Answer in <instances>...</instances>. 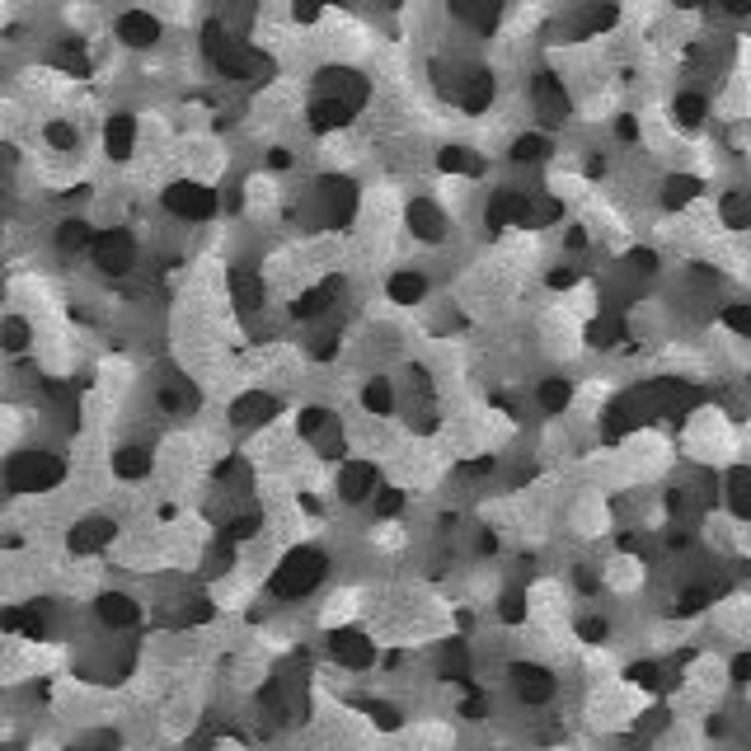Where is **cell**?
<instances>
[{
  "label": "cell",
  "mask_w": 751,
  "mask_h": 751,
  "mask_svg": "<svg viewBox=\"0 0 751 751\" xmlns=\"http://www.w3.org/2000/svg\"><path fill=\"white\" fill-rule=\"evenodd\" d=\"M512 160L517 165H540V160H550V137L545 132H526V137L512 141Z\"/></svg>",
  "instance_id": "obj_11"
},
{
  "label": "cell",
  "mask_w": 751,
  "mask_h": 751,
  "mask_svg": "<svg viewBox=\"0 0 751 751\" xmlns=\"http://www.w3.org/2000/svg\"><path fill=\"white\" fill-rule=\"evenodd\" d=\"M385 292H390V301H399V306H418V301L428 296V277L423 273H395Z\"/></svg>",
  "instance_id": "obj_10"
},
{
  "label": "cell",
  "mask_w": 751,
  "mask_h": 751,
  "mask_svg": "<svg viewBox=\"0 0 751 751\" xmlns=\"http://www.w3.org/2000/svg\"><path fill=\"white\" fill-rule=\"evenodd\" d=\"M118 38H123L127 47H151V43H160V19L146 15V10H127V15L118 19Z\"/></svg>",
  "instance_id": "obj_7"
},
{
  "label": "cell",
  "mask_w": 751,
  "mask_h": 751,
  "mask_svg": "<svg viewBox=\"0 0 751 751\" xmlns=\"http://www.w3.org/2000/svg\"><path fill=\"white\" fill-rule=\"evenodd\" d=\"M714 5H719L723 15H747L751 10V0H714Z\"/></svg>",
  "instance_id": "obj_16"
},
{
  "label": "cell",
  "mask_w": 751,
  "mask_h": 751,
  "mask_svg": "<svg viewBox=\"0 0 751 751\" xmlns=\"http://www.w3.org/2000/svg\"><path fill=\"white\" fill-rule=\"evenodd\" d=\"M719 221L728 230H747L751 226V188H728L719 198Z\"/></svg>",
  "instance_id": "obj_9"
},
{
  "label": "cell",
  "mask_w": 751,
  "mask_h": 751,
  "mask_svg": "<svg viewBox=\"0 0 751 751\" xmlns=\"http://www.w3.org/2000/svg\"><path fill=\"white\" fill-rule=\"evenodd\" d=\"M94 230L85 226V221H62V230H57V245L62 249H90Z\"/></svg>",
  "instance_id": "obj_14"
},
{
  "label": "cell",
  "mask_w": 751,
  "mask_h": 751,
  "mask_svg": "<svg viewBox=\"0 0 751 751\" xmlns=\"http://www.w3.org/2000/svg\"><path fill=\"white\" fill-rule=\"evenodd\" d=\"M315 207H320V216L329 226H348V221H353V207H357V188L348 184V179H324V184L315 188Z\"/></svg>",
  "instance_id": "obj_4"
},
{
  "label": "cell",
  "mask_w": 751,
  "mask_h": 751,
  "mask_svg": "<svg viewBox=\"0 0 751 751\" xmlns=\"http://www.w3.org/2000/svg\"><path fill=\"white\" fill-rule=\"evenodd\" d=\"M0 348H5V353H24V348H29V324L19 320V315L0 324Z\"/></svg>",
  "instance_id": "obj_13"
},
{
  "label": "cell",
  "mask_w": 751,
  "mask_h": 751,
  "mask_svg": "<svg viewBox=\"0 0 751 751\" xmlns=\"http://www.w3.org/2000/svg\"><path fill=\"white\" fill-rule=\"evenodd\" d=\"M409 230H414L418 240H428V245H437V240H446V216L437 202L418 198L414 207H409Z\"/></svg>",
  "instance_id": "obj_6"
},
{
  "label": "cell",
  "mask_w": 751,
  "mask_h": 751,
  "mask_svg": "<svg viewBox=\"0 0 751 751\" xmlns=\"http://www.w3.org/2000/svg\"><path fill=\"white\" fill-rule=\"evenodd\" d=\"M230 292H235V301H240L245 310H259V301H263V282H259L254 273H249V268H235V273H230Z\"/></svg>",
  "instance_id": "obj_12"
},
{
  "label": "cell",
  "mask_w": 751,
  "mask_h": 751,
  "mask_svg": "<svg viewBox=\"0 0 751 751\" xmlns=\"http://www.w3.org/2000/svg\"><path fill=\"white\" fill-rule=\"evenodd\" d=\"M165 207L174 216H184V221H207V216L216 212V193L207 184H193V179H184V184H169L165 188Z\"/></svg>",
  "instance_id": "obj_3"
},
{
  "label": "cell",
  "mask_w": 751,
  "mask_h": 751,
  "mask_svg": "<svg viewBox=\"0 0 751 751\" xmlns=\"http://www.w3.org/2000/svg\"><path fill=\"white\" fill-rule=\"evenodd\" d=\"M90 259L99 263V268H104V273H127V268H132V263H137V240H132V235H127L123 226H113V230H99V235H94L90 240Z\"/></svg>",
  "instance_id": "obj_2"
},
{
  "label": "cell",
  "mask_w": 751,
  "mask_h": 751,
  "mask_svg": "<svg viewBox=\"0 0 751 751\" xmlns=\"http://www.w3.org/2000/svg\"><path fill=\"white\" fill-rule=\"evenodd\" d=\"M202 52H207L216 71H221V76H230V80H254V76H263V71H268V57H263V52H254L245 38L226 33L221 24H207V29H202Z\"/></svg>",
  "instance_id": "obj_1"
},
{
  "label": "cell",
  "mask_w": 751,
  "mask_h": 751,
  "mask_svg": "<svg viewBox=\"0 0 751 751\" xmlns=\"http://www.w3.org/2000/svg\"><path fill=\"white\" fill-rule=\"evenodd\" d=\"M10 479H15V489H52V484L62 479V460L43 456V451H24V456L15 460Z\"/></svg>",
  "instance_id": "obj_5"
},
{
  "label": "cell",
  "mask_w": 751,
  "mask_h": 751,
  "mask_svg": "<svg viewBox=\"0 0 751 751\" xmlns=\"http://www.w3.org/2000/svg\"><path fill=\"white\" fill-rule=\"evenodd\" d=\"M385 5H399V0H385Z\"/></svg>",
  "instance_id": "obj_17"
},
{
  "label": "cell",
  "mask_w": 751,
  "mask_h": 751,
  "mask_svg": "<svg viewBox=\"0 0 751 751\" xmlns=\"http://www.w3.org/2000/svg\"><path fill=\"white\" fill-rule=\"evenodd\" d=\"M104 146L113 160H127V155L137 151V118L132 113H113L104 127Z\"/></svg>",
  "instance_id": "obj_8"
},
{
  "label": "cell",
  "mask_w": 751,
  "mask_h": 751,
  "mask_svg": "<svg viewBox=\"0 0 751 751\" xmlns=\"http://www.w3.org/2000/svg\"><path fill=\"white\" fill-rule=\"evenodd\" d=\"M47 141H52L57 151H76V127H66V123H47Z\"/></svg>",
  "instance_id": "obj_15"
}]
</instances>
